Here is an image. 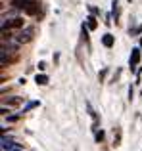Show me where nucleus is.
<instances>
[{
    "mask_svg": "<svg viewBox=\"0 0 142 151\" xmlns=\"http://www.w3.org/2000/svg\"><path fill=\"white\" fill-rule=\"evenodd\" d=\"M29 4H31V0H12V6L19 8V10H27Z\"/></svg>",
    "mask_w": 142,
    "mask_h": 151,
    "instance_id": "nucleus-3",
    "label": "nucleus"
},
{
    "mask_svg": "<svg viewBox=\"0 0 142 151\" xmlns=\"http://www.w3.org/2000/svg\"><path fill=\"white\" fill-rule=\"evenodd\" d=\"M86 27H88V29H96V27H98V21H96V19H94L92 17V15H90V17H88V21H86Z\"/></svg>",
    "mask_w": 142,
    "mask_h": 151,
    "instance_id": "nucleus-8",
    "label": "nucleus"
},
{
    "mask_svg": "<svg viewBox=\"0 0 142 151\" xmlns=\"http://www.w3.org/2000/svg\"><path fill=\"white\" fill-rule=\"evenodd\" d=\"M96 140H98V142L104 140V132H102V130H100V132H96Z\"/></svg>",
    "mask_w": 142,
    "mask_h": 151,
    "instance_id": "nucleus-10",
    "label": "nucleus"
},
{
    "mask_svg": "<svg viewBox=\"0 0 142 151\" xmlns=\"http://www.w3.org/2000/svg\"><path fill=\"white\" fill-rule=\"evenodd\" d=\"M38 12V4L35 2V0H31V4L27 6V10H25V14H29V15H35Z\"/></svg>",
    "mask_w": 142,
    "mask_h": 151,
    "instance_id": "nucleus-5",
    "label": "nucleus"
},
{
    "mask_svg": "<svg viewBox=\"0 0 142 151\" xmlns=\"http://www.w3.org/2000/svg\"><path fill=\"white\" fill-rule=\"evenodd\" d=\"M35 81H37V84L44 86L46 82H48V77H46V75H37V78H35Z\"/></svg>",
    "mask_w": 142,
    "mask_h": 151,
    "instance_id": "nucleus-7",
    "label": "nucleus"
},
{
    "mask_svg": "<svg viewBox=\"0 0 142 151\" xmlns=\"http://www.w3.org/2000/svg\"><path fill=\"white\" fill-rule=\"evenodd\" d=\"M37 105H38V101H31V103H27L25 109H33V107H37Z\"/></svg>",
    "mask_w": 142,
    "mask_h": 151,
    "instance_id": "nucleus-9",
    "label": "nucleus"
},
{
    "mask_svg": "<svg viewBox=\"0 0 142 151\" xmlns=\"http://www.w3.org/2000/svg\"><path fill=\"white\" fill-rule=\"evenodd\" d=\"M19 101H21V100H19V98H14V100H10V103H12V105H17Z\"/></svg>",
    "mask_w": 142,
    "mask_h": 151,
    "instance_id": "nucleus-11",
    "label": "nucleus"
},
{
    "mask_svg": "<svg viewBox=\"0 0 142 151\" xmlns=\"http://www.w3.org/2000/svg\"><path fill=\"white\" fill-rule=\"evenodd\" d=\"M6 27L10 29V27H14V29H19V27H23V19H19V17H15V19H12V21H8V23H2V29L6 31Z\"/></svg>",
    "mask_w": 142,
    "mask_h": 151,
    "instance_id": "nucleus-2",
    "label": "nucleus"
},
{
    "mask_svg": "<svg viewBox=\"0 0 142 151\" xmlns=\"http://www.w3.org/2000/svg\"><path fill=\"white\" fill-rule=\"evenodd\" d=\"M31 35H33V29H25V31H21V35H19V42H27V40H31Z\"/></svg>",
    "mask_w": 142,
    "mask_h": 151,
    "instance_id": "nucleus-6",
    "label": "nucleus"
},
{
    "mask_svg": "<svg viewBox=\"0 0 142 151\" xmlns=\"http://www.w3.org/2000/svg\"><path fill=\"white\" fill-rule=\"evenodd\" d=\"M140 61V48H135L131 52V59H129V65H131V69H135L136 65H138Z\"/></svg>",
    "mask_w": 142,
    "mask_h": 151,
    "instance_id": "nucleus-1",
    "label": "nucleus"
},
{
    "mask_svg": "<svg viewBox=\"0 0 142 151\" xmlns=\"http://www.w3.org/2000/svg\"><path fill=\"white\" fill-rule=\"evenodd\" d=\"M140 48H142V38H140Z\"/></svg>",
    "mask_w": 142,
    "mask_h": 151,
    "instance_id": "nucleus-13",
    "label": "nucleus"
},
{
    "mask_svg": "<svg viewBox=\"0 0 142 151\" xmlns=\"http://www.w3.org/2000/svg\"><path fill=\"white\" fill-rule=\"evenodd\" d=\"M113 42H115V38H113V35H104L102 37V44L106 46V48H112Z\"/></svg>",
    "mask_w": 142,
    "mask_h": 151,
    "instance_id": "nucleus-4",
    "label": "nucleus"
},
{
    "mask_svg": "<svg viewBox=\"0 0 142 151\" xmlns=\"http://www.w3.org/2000/svg\"><path fill=\"white\" fill-rule=\"evenodd\" d=\"M17 119H19L17 115H12V117H8V121H10V122H14V121H17Z\"/></svg>",
    "mask_w": 142,
    "mask_h": 151,
    "instance_id": "nucleus-12",
    "label": "nucleus"
}]
</instances>
